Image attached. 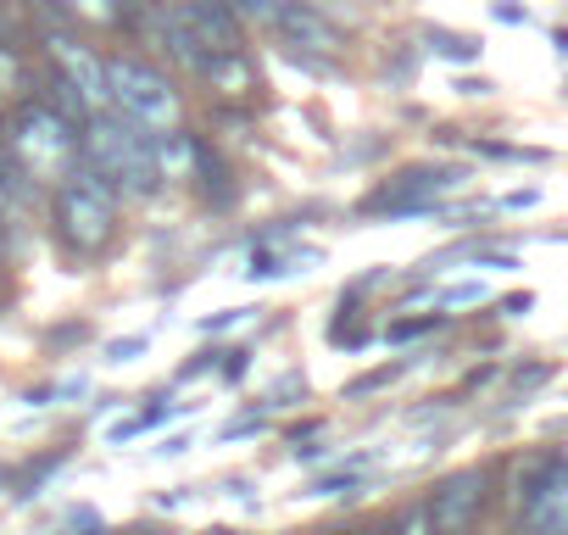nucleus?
Masks as SVG:
<instances>
[{
  "label": "nucleus",
  "mask_w": 568,
  "mask_h": 535,
  "mask_svg": "<svg viewBox=\"0 0 568 535\" xmlns=\"http://www.w3.org/2000/svg\"><path fill=\"white\" fill-rule=\"evenodd\" d=\"M79 145H84V162H90L101 179H112L118 195L145 201V195L162 190V168H156V151H151V129L129 123L118 107L90 112Z\"/></svg>",
  "instance_id": "nucleus-1"
},
{
  "label": "nucleus",
  "mask_w": 568,
  "mask_h": 535,
  "mask_svg": "<svg viewBox=\"0 0 568 535\" xmlns=\"http://www.w3.org/2000/svg\"><path fill=\"white\" fill-rule=\"evenodd\" d=\"M51 223H57V240L73 256L106 251L112 234H118V190H112V179H101L79 157V168H68L57 179V190H51Z\"/></svg>",
  "instance_id": "nucleus-2"
},
{
  "label": "nucleus",
  "mask_w": 568,
  "mask_h": 535,
  "mask_svg": "<svg viewBox=\"0 0 568 535\" xmlns=\"http://www.w3.org/2000/svg\"><path fill=\"white\" fill-rule=\"evenodd\" d=\"M84 145H79V123L62 118L51 101H29L12 112V129H7V162L23 173V179H45L57 184L68 168H79Z\"/></svg>",
  "instance_id": "nucleus-3"
},
{
  "label": "nucleus",
  "mask_w": 568,
  "mask_h": 535,
  "mask_svg": "<svg viewBox=\"0 0 568 535\" xmlns=\"http://www.w3.org/2000/svg\"><path fill=\"white\" fill-rule=\"evenodd\" d=\"M106 90H112V107H118L129 123L151 129V134L179 129V118H184V101H179V90L168 84V73H156V68L140 62V57H112V62H106Z\"/></svg>",
  "instance_id": "nucleus-4"
},
{
  "label": "nucleus",
  "mask_w": 568,
  "mask_h": 535,
  "mask_svg": "<svg viewBox=\"0 0 568 535\" xmlns=\"http://www.w3.org/2000/svg\"><path fill=\"white\" fill-rule=\"evenodd\" d=\"M485 491H490V480H485L479 468L446 474V480L435 485L429 507H424L429 535H468V529L479 524V513H485Z\"/></svg>",
  "instance_id": "nucleus-5"
},
{
  "label": "nucleus",
  "mask_w": 568,
  "mask_h": 535,
  "mask_svg": "<svg viewBox=\"0 0 568 535\" xmlns=\"http://www.w3.org/2000/svg\"><path fill=\"white\" fill-rule=\"evenodd\" d=\"M518 535H568V463L551 468L518 496Z\"/></svg>",
  "instance_id": "nucleus-6"
},
{
  "label": "nucleus",
  "mask_w": 568,
  "mask_h": 535,
  "mask_svg": "<svg viewBox=\"0 0 568 535\" xmlns=\"http://www.w3.org/2000/svg\"><path fill=\"white\" fill-rule=\"evenodd\" d=\"M45 57H51V68L84 95V107L90 112H106L112 107V90H106V62L90 51V46H79L73 34H45Z\"/></svg>",
  "instance_id": "nucleus-7"
},
{
  "label": "nucleus",
  "mask_w": 568,
  "mask_h": 535,
  "mask_svg": "<svg viewBox=\"0 0 568 535\" xmlns=\"http://www.w3.org/2000/svg\"><path fill=\"white\" fill-rule=\"evenodd\" d=\"M267 29L284 40V46H296V51H341V29L313 7V0H278L273 7V18H267Z\"/></svg>",
  "instance_id": "nucleus-8"
},
{
  "label": "nucleus",
  "mask_w": 568,
  "mask_h": 535,
  "mask_svg": "<svg viewBox=\"0 0 568 535\" xmlns=\"http://www.w3.org/2000/svg\"><path fill=\"white\" fill-rule=\"evenodd\" d=\"M173 12L184 18V29H190L201 46H217V51H245V29H240L234 0H173Z\"/></svg>",
  "instance_id": "nucleus-9"
},
{
  "label": "nucleus",
  "mask_w": 568,
  "mask_h": 535,
  "mask_svg": "<svg viewBox=\"0 0 568 535\" xmlns=\"http://www.w3.org/2000/svg\"><path fill=\"white\" fill-rule=\"evenodd\" d=\"M457 184V173H435V168H407L402 179H390L374 201H368V212H424V206H435V195H446Z\"/></svg>",
  "instance_id": "nucleus-10"
},
{
  "label": "nucleus",
  "mask_w": 568,
  "mask_h": 535,
  "mask_svg": "<svg viewBox=\"0 0 568 535\" xmlns=\"http://www.w3.org/2000/svg\"><path fill=\"white\" fill-rule=\"evenodd\" d=\"M57 12H68L73 23H95V29H112L123 23V0H51Z\"/></svg>",
  "instance_id": "nucleus-11"
},
{
  "label": "nucleus",
  "mask_w": 568,
  "mask_h": 535,
  "mask_svg": "<svg viewBox=\"0 0 568 535\" xmlns=\"http://www.w3.org/2000/svg\"><path fill=\"white\" fill-rule=\"evenodd\" d=\"M195 173H201V190H206L217 206H229V201H234V184H229V168H223V157H217V151L195 145Z\"/></svg>",
  "instance_id": "nucleus-12"
},
{
  "label": "nucleus",
  "mask_w": 568,
  "mask_h": 535,
  "mask_svg": "<svg viewBox=\"0 0 568 535\" xmlns=\"http://www.w3.org/2000/svg\"><path fill=\"white\" fill-rule=\"evenodd\" d=\"M429 46H435L440 57H452V62H468V57H474V40H463V34H429Z\"/></svg>",
  "instance_id": "nucleus-13"
},
{
  "label": "nucleus",
  "mask_w": 568,
  "mask_h": 535,
  "mask_svg": "<svg viewBox=\"0 0 568 535\" xmlns=\"http://www.w3.org/2000/svg\"><path fill=\"white\" fill-rule=\"evenodd\" d=\"M463 302H485V285H457V291H446V307H463Z\"/></svg>",
  "instance_id": "nucleus-14"
},
{
  "label": "nucleus",
  "mask_w": 568,
  "mask_h": 535,
  "mask_svg": "<svg viewBox=\"0 0 568 535\" xmlns=\"http://www.w3.org/2000/svg\"><path fill=\"white\" fill-rule=\"evenodd\" d=\"M435 324H440V313H435V319H418V324H396L390 341H413V335H424V330H435Z\"/></svg>",
  "instance_id": "nucleus-15"
},
{
  "label": "nucleus",
  "mask_w": 568,
  "mask_h": 535,
  "mask_svg": "<svg viewBox=\"0 0 568 535\" xmlns=\"http://www.w3.org/2000/svg\"><path fill=\"white\" fill-rule=\"evenodd\" d=\"M7 129H12V123H7V118H0V157H7Z\"/></svg>",
  "instance_id": "nucleus-16"
},
{
  "label": "nucleus",
  "mask_w": 568,
  "mask_h": 535,
  "mask_svg": "<svg viewBox=\"0 0 568 535\" xmlns=\"http://www.w3.org/2000/svg\"><path fill=\"white\" fill-rule=\"evenodd\" d=\"M0 262H7V223H0Z\"/></svg>",
  "instance_id": "nucleus-17"
},
{
  "label": "nucleus",
  "mask_w": 568,
  "mask_h": 535,
  "mask_svg": "<svg viewBox=\"0 0 568 535\" xmlns=\"http://www.w3.org/2000/svg\"><path fill=\"white\" fill-rule=\"evenodd\" d=\"M352 535H385V529H379V524H368V529H352Z\"/></svg>",
  "instance_id": "nucleus-18"
}]
</instances>
